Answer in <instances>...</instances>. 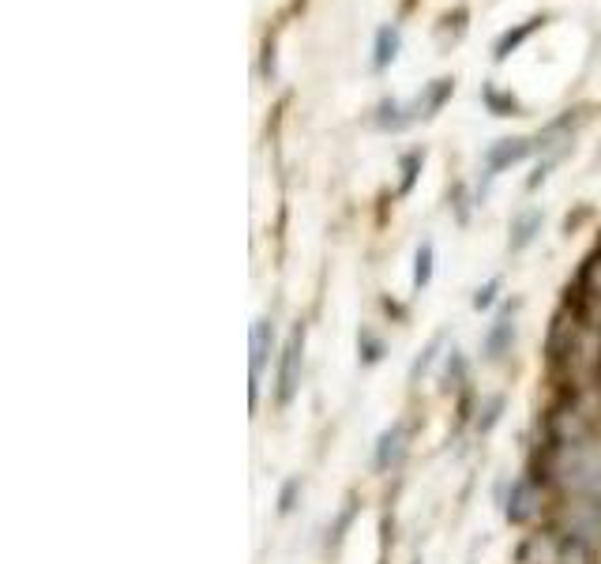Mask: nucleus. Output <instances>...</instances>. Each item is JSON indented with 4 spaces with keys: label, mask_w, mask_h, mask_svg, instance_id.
<instances>
[{
    "label": "nucleus",
    "mask_w": 601,
    "mask_h": 564,
    "mask_svg": "<svg viewBox=\"0 0 601 564\" xmlns=\"http://www.w3.org/2000/svg\"><path fill=\"white\" fill-rule=\"evenodd\" d=\"M301 365H305V324H297L290 331V339L282 346V361H278V407H286L293 395H297V384H301Z\"/></svg>",
    "instance_id": "nucleus-1"
},
{
    "label": "nucleus",
    "mask_w": 601,
    "mask_h": 564,
    "mask_svg": "<svg viewBox=\"0 0 601 564\" xmlns=\"http://www.w3.org/2000/svg\"><path fill=\"white\" fill-rule=\"evenodd\" d=\"M534 151H538V143L534 140H496L493 147L485 151V170H489V177H496L500 170L523 162V158H530Z\"/></svg>",
    "instance_id": "nucleus-2"
},
{
    "label": "nucleus",
    "mask_w": 601,
    "mask_h": 564,
    "mask_svg": "<svg viewBox=\"0 0 601 564\" xmlns=\"http://www.w3.org/2000/svg\"><path fill=\"white\" fill-rule=\"evenodd\" d=\"M271 346H275V328H271L267 316H260V320L252 324V403H256V395H260V373H263V365H267Z\"/></svg>",
    "instance_id": "nucleus-3"
},
{
    "label": "nucleus",
    "mask_w": 601,
    "mask_h": 564,
    "mask_svg": "<svg viewBox=\"0 0 601 564\" xmlns=\"http://www.w3.org/2000/svg\"><path fill=\"white\" fill-rule=\"evenodd\" d=\"M511 343H515V305L496 316V324L485 335V358L500 361L511 350Z\"/></svg>",
    "instance_id": "nucleus-4"
},
{
    "label": "nucleus",
    "mask_w": 601,
    "mask_h": 564,
    "mask_svg": "<svg viewBox=\"0 0 601 564\" xmlns=\"http://www.w3.org/2000/svg\"><path fill=\"white\" fill-rule=\"evenodd\" d=\"M534 512H538V486L530 478H515L508 497V519L511 523H526Z\"/></svg>",
    "instance_id": "nucleus-5"
},
{
    "label": "nucleus",
    "mask_w": 601,
    "mask_h": 564,
    "mask_svg": "<svg viewBox=\"0 0 601 564\" xmlns=\"http://www.w3.org/2000/svg\"><path fill=\"white\" fill-rule=\"evenodd\" d=\"M451 91H455V83H451V79H432V83H425V91L410 102L414 117H432V113H440V106L451 98Z\"/></svg>",
    "instance_id": "nucleus-6"
},
{
    "label": "nucleus",
    "mask_w": 601,
    "mask_h": 564,
    "mask_svg": "<svg viewBox=\"0 0 601 564\" xmlns=\"http://www.w3.org/2000/svg\"><path fill=\"white\" fill-rule=\"evenodd\" d=\"M417 117L410 110V102H399V98H384L380 106H376V128H384V132H402V128H410Z\"/></svg>",
    "instance_id": "nucleus-7"
},
{
    "label": "nucleus",
    "mask_w": 601,
    "mask_h": 564,
    "mask_svg": "<svg viewBox=\"0 0 601 564\" xmlns=\"http://www.w3.org/2000/svg\"><path fill=\"white\" fill-rule=\"evenodd\" d=\"M575 298L590 301V305H598L601 301V252H594V256L583 264V271H579V279H575Z\"/></svg>",
    "instance_id": "nucleus-8"
},
{
    "label": "nucleus",
    "mask_w": 601,
    "mask_h": 564,
    "mask_svg": "<svg viewBox=\"0 0 601 564\" xmlns=\"http://www.w3.org/2000/svg\"><path fill=\"white\" fill-rule=\"evenodd\" d=\"M399 49H402L399 27H380V31H376V49H372V68L384 72L387 64L399 57Z\"/></svg>",
    "instance_id": "nucleus-9"
},
{
    "label": "nucleus",
    "mask_w": 601,
    "mask_h": 564,
    "mask_svg": "<svg viewBox=\"0 0 601 564\" xmlns=\"http://www.w3.org/2000/svg\"><path fill=\"white\" fill-rule=\"evenodd\" d=\"M402 437H406V425H402V422H395L384 433V437H380V444H376V467L387 470V467H395V463H399Z\"/></svg>",
    "instance_id": "nucleus-10"
},
{
    "label": "nucleus",
    "mask_w": 601,
    "mask_h": 564,
    "mask_svg": "<svg viewBox=\"0 0 601 564\" xmlns=\"http://www.w3.org/2000/svg\"><path fill=\"white\" fill-rule=\"evenodd\" d=\"M541 234V211H523L519 219L511 222V252H519V249H526L534 237Z\"/></svg>",
    "instance_id": "nucleus-11"
},
{
    "label": "nucleus",
    "mask_w": 601,
    "mask_h": 564,
    "mask_svg": "<svg viewBox=\"0 0 601 564\" xmlns=\"http://www.w3.org/2000/svg\"><path fill=\"white\" fill-rule=\"evenodd\" d=\"M538 27H541V19H526V23H519L515 31H504V34H500V38H496L493 57H496V61H504V57H508V53H515V49L523 46L526 38H530V34L538 31Z\"/></svg>",
    "instance_id": "nucleus-12"
},
{
    "label": "nucleus",
    "mask_w": 601,
    "mask_h": 564,
    "mask_svg": "<svg viewBox=\"0 0 601 564\" xmlns=\"http://www.w3.org/2000/svg\"><path fill=\"white\" fill-rule=\"evenodd\" d=\"M432 282V241H421L414 256V290H425Z\"/></svg>",
    "instance_id": "nucleus-13"
},
{
    "label": "nucleus",
    "mask_w": 601,
    "mask_h": 564,
    "mask_svg": "<svg viewBox=\"0 0 601 564\" xmlns=\"http://www.w3.org/2000/svg\"><path fill=\"white\" fill-rule=\"evenodd\" d=\"M463 376H466V358L459 354V350H451V361H447V373H444L447 388H459V384H463Z\"/></svg>",
    "instance_id": "nucleus-14"
},
{
    "label": "nucleus",
    "mask_w": 601,
    "mask_h": 564,
    "mask_svg": "<svg viewBox=\"0 0 601 564\" xmlns=\"http://www.w3.org/2000/svg\"><path fill=\"white\" fill-rule=\"evenodd\" d=\"M421 162H425V155H421V151L406 155V162H402V185H399L402 196H406V192H410V185H414V177H417V170H421Z\"/></svg>",
    "instance_id": "nucleus-15"
},
{
    "label": "nucleus",
    "mask_w": 601,
    "mask_h": 564,
    "mask_svg": "<svg viewBox=\"0 0 601 564\" xmlns=\"http://www.w3.org/2000/svg\"><path fill=\"white\" fill-rule=\"evenodd\" d=\"M357 346H361L365 361H380V354H384V343H380V339H376L369 328H361V335H357Z\"/></svg>",
    "instance_id": "nucleus-16"
},
{
    "label": "nucleus",
    "mask_w": 601,
    "mask_h": 564,
    "mask_svg": "<svg viewBox=\"0 0 601 564\" xmlns=\"http://www.w3.org/2000/svg\"><path fill=\"white\" fill-rule=\"evenodd\" d=\"M436 350H440V339H432V343L425 346V354L414 361V369H410V380H421V376L429 373V365L436 361Z\"/></svg>",
    "instance_id": "nucleus-17"
},
{
    "label": "nucleus",
    "mask_w": 601,
    "mask_h": 564,
    "mask_svg": "<svg viewBox=\"0 0 601 564\" xmlns=\"http://www.w3.org/2000/svg\"><path fill=\"white\" fill-rule=\"evenodd\" d=\"M496 290H500V279H489V282H485L478 294H474V309H489V305L496 301Z\"/></svg>",
    "instance_id": "nucleus-18"
},
{
    "label": "nucleus",
    "mask_w": 601,
    "mask_h": 564,
    "mask_svg": "<svg viewBox=\"0 0 601 564\" xmlns=\"http://www.w3.org/2000/svg\"><path fill=\"white\" fill-rule=\"evenodd\" d=\"M500 410H504V399L496 395L493 403L485 407V418H478V429H481V433H489V429H493V425L500 422Z\"/></svg>",
    "instance_id": "nucleus-19"
},
{
    "label": "nucleus",
    "mask_w": 601,
    "mask_h": 564,
    "mask_svg": "<svg viewBox=\"0 0 601 564\" xmlns=\"http://www.w3.org/2000/svg\"><path fill=\"white\" fill-rule=\"evenodd\" d=\"M485 102L493 106L496 117H508V113L515 110V98H504V94H496V91H485Z\"/></svg>",
    "instance_id": "nucleus-20"
},
{
    "label": "nucleus",
    "mask_w": 601,
    "mask_h": 564,
    "mask_svg": "<svg viewBox=\"0 0 601 564\" xmlns=\"http://www.w3.org/2000/svg\"><path fill=\"white\" fill-rule=\"evenodd\" d=\"M297 486H301V482H297V478H293L290 486L282 489V512H290V508H293V493H297Z\"/></svg>",
    "instance_id": "nucleus-21"
}]
</instances>
